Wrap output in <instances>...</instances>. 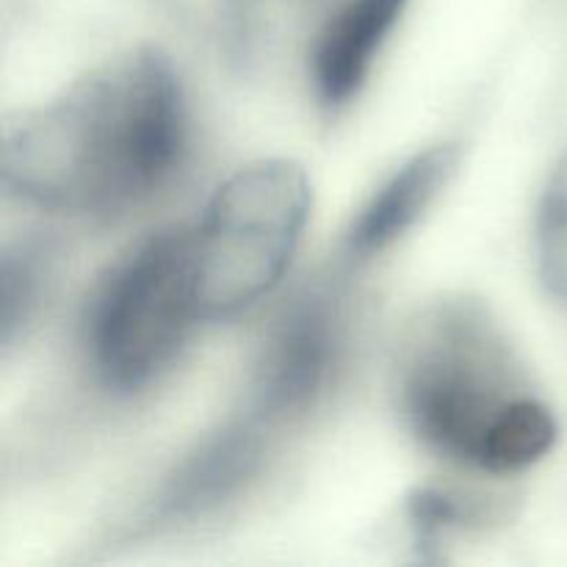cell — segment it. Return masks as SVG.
Listing matches in <instances>:
<instances>
[{"label":"cell","mask_w":567,"mask_h":567,"mask_svg":"<svg viewBox=\"0 0 567 567\" xmlns=\"http://www.w3.org/2000/svg\"><path fill=\"white\" fill-rule=\"evenodd\" d=\"M399 408L430 452L496 476L540 463L559 435L502 327L468 299L432 305L410 327Z\"/></svg>","instance_id":"2"},{"label":"cell","mask_w":567,"mask_h":567,"mask_svg":"<svg viewBox=\"0 0 567 567\" xmlns=\"http://www.w3.org/2000/svg\"><path fill=\"white\" fill-rule=\"evenodd\" d=\"M408 515L419 540H441L449 532H463L496 518V507L487 498L452 487H421L410 496Z\"/></svg>","instance_id":"11"},{"label":"cell","mask_w":567,"mask_h":567,"mask_svg":"<svg viewBox=\"0 0 567 567\" xmlns=\"http://www.w3.org/2000/svg\"><path fill=\"white\" fill-rule=\"evenodd\" d=\"M410 0H338L310 42V81L324 109H343L369 83Z\"/></svg>","instance_id":"7"},{"label":"cell","mask_w":567,"mask_h":567,"mask_svg":"<svg viewBox=\"0 0 567 567\" xmlns=\"http://www.w3.org/2000/svg\"><path fill=\"white\" fill-rule=\"evenodd\" d=\"M199 319L192 230L153 233L109 266L86 305L83 349L94 380L114 393L144 391L175 365Z\"/></svg>","instance_id":"3"},{"label":"cell","mask_w":567,"mask_h":567,"mask_svg":"<svg viewBox=\"0 0 567 567\" xmlns=\"http://www.w3.org/2000/svg\"><path fill=\"white\" fill-rule=\"evenodd\" d=\"M343 327L327 297L299 299L271 327L249 382L247 410L280 430L308 415L330 391L341 365Z\"/></svg>","instance_id":"5"},{"label":"cell","mask_w":567,"mask_h":567,"mask_svg":"<svg viewBox=\"0 0 567 567\" xmlns=\"http://www.w3.org/2000/svg\"><path fill=\"white\" fill-rule=\"evenodd\" d=\"M327 0H227L225 50L241 66H260L286 48L310 22L324 20Z\"/></svg>","instance_id":"9"},{"label":"cell","mask_w":567,"mask_h":567,"mask_svg":"<svg viewBox=\"0 0 567 567\" xmlns=\"http://www.w3.org/2000/svg\"><path fill=\"white\" fill-rule=\"evenodd\" d=\"M188 147L183 83L164 53L105 61L6 131L3 186L64 214H120L153 197Z\"/></svg>","instance_id":"1"},{"label":"cell","mask_w":567,"mask_h":567,"mask_svg":"<svg viewBox=\"0 0 567 567\" xmlns=\"http://www.w3.org/2000/svg\"><path fill=\"white\" fill-rule=\"evenodd\" d=\"M37 255L28 249H6L0 269V341L9 347L28 324L39 299Z\"/></svg>","instance_id":"12"},{"label":"cell","mask_w":567,"mask_h":567,"mask_svg":"<svg viewBox=\"0 0 567 567\" xmlns=\"http://www.w3.org/2000/svg\"><path fill=\"white\" fill-rule=\"evenodd\" d=\"M535 258L548 291L567 302V150L554 164L537 203Z\"/></svg>","instance_id":"10"},{"label":"cell","mask_w":567,"mask_h":567,"mask_svg":"<svg viewBox=\"0 0 567 567\" xmlns=\"http://www.w3.org/2000/svg\"><path fill=\"white\" fill-rule=\"evenodd\" d=\"M308 172L260 158L233 172L194 227V280L203 319H230L286 277L310 219Z\"/></svg>","instance_id":"4"},{"label":"cell","mask_w":567,"mask_h":567,"mask_svg":"<svg viewBox=\"0 0 567 567\" xmlns=\"http://www.w3.org/2000/svg\"><path fill=\"white\" fill-rule=\"evenodd\" d=\"M275 432V426L249 410L210 432L161 482L150 502L147 524L155 529H177L199 524L236 502L266 468Z\"/></svg>","instance_id":"6"},{"label":"cell","mask_w":567,"mask_h":567,"mask_svg":"<svg viewBox=\"0 0 567 567\" xmlns=\"http://www.w3.org/2000/svg\"><path fill=\"white\" fill-rule=\"evenodd\" d=\"M457 144H435L404 161L360 208L347 233V249L354 260H369L402 241L432 208L457 172Z\"/></svg>","instance_id":"8"}]
</instances>
